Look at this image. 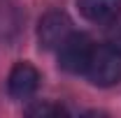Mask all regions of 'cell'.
Segmentation results:
<instances>
[{
  "mask_svg": "<svg viewBox=\"0 0 121 118\" xmlns=\"http://www.w3.org/2000/svg\"><path fill=\"white\" fill-rule=\"evenodd\" d=\"M86 76L98 88H112L121 81V49L114 44H103L93 49L91 63L86 67Z\"/></svg>",
  "mask_w": 121,
  "mask_h": 118,
  "instance_id": "1",
  "label": "cell"
},
{
  "mask_svg": "<svg viewBox=\"0 0 121 118\" xmlns=\"http://www.w3.org/2000/svg\"><path fill=\"white\" fill-rule=\"evenodd\" d=\"M26 114H28V116H65L68 111H65L63 106H58V104L37 102V104H33V106H28Z\"/></svg>",
  "mask_w": 121,
  "mask_h": 118,
  "instance_id": "6",
  "label": "cell"
},
{
  "mask_svg": "<svg viewBox=\"0 0 121 118\" xmlns=\"http://www.w3.org/2000/svg\"><path fill=\"white\" fill-rule=\"evenodd\" d=\"M93 42L84 32H72L63 44L56 49L58 51V67L68 74H84L93 56Z\"/></svg>",
  "mask_w": 121,
  "mask_h": 118,
  "instance_id": "2",
  "label": "cell"
},
{
  "mask_svg": "<svg viewBox=\"0 0 121 118\" xmlns=\"http://www.w3.org/2000/svg\"><path fill=\"white\" fill-rule=\"evenodd\" d=\"M77 7L86 21L98 26L114 23L121 14V0H77Z\"/></svg>",
  "mask_w": 121,
  "mask_h": 118,
  "instance_id": "5",
  "label": "cell"
},
{
  "mask_svg": "<svg viewBox=\"0 0 121 118\" xmlns=\"http://www.w3.org/2000/svg\"><path fill=\"white\" fill-rule=\"evenodd\" d=\"M37 86H40V72L30 63L21 60V63H16L12 67L9 79H7V90H9L12 100H28V97H33Z\"/></svg>",
  "mask_w": 121,
  "mask_h": 118,
  "instance_id": "4",
  "label": "cell"
},
{
  "mask_svg": "<svg viewBox=\"0 0 121 118\" xmlns=\"http://www.w3.org/2000/svg\"><path fill=\"white\" fill-rule=\"evenodd\" d=\"M72 35V21L65 12H47L37 23V42L44 51H56Z\"/></svg>",
  "mask_w": 121,
  "mask_h": 118,
  "instance_id": "3",
  "label": "cell"
},
{
  "mask_svg": "<svg viewBox=\"0 0 121 118\" xmlns=\"http://www.w3.org/2000/svg\"><path fill=\"white\" fill-rule=\"evenodd\" d=\"M109 44H114L117 49H121V26L114 28V32H112V42H109Z\"/></svg>",
  "mask_w": 121,
  "mask_h": 118,
  "instance_id": "7",
  "label": "cell"
}]
</instances>
